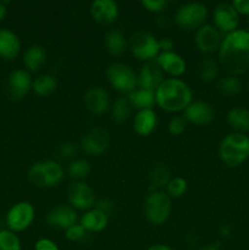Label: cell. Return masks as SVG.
<instances>
[{"instance_id":"cell-1","label":"cell","mask_w":249,"mask_h":250,"mask_svg":"<svg viewBox=\"0 0 249 250\" xmlns=\"http://www.w3.org/2000/svg\"><path fill=\"white\" fill-rule=\"evenodd\" d=\"M219 62L231 76L249 71V32L237 29L224 37L219 48Z\"/></svg>"},{"instance_id":"cell-2","label":"cell","mask_w":249,"mask_h":250,"mask_svg":"<svg viewBox=\"0 0 249 250\" xmlns=\"http://www.w3.org/2000/svg\"><path fill=\"white\" fill-rule=\"evenodd\" d=\"M156 104L168 112L185 111L192 103L193 92L189 85L178 78H165L155 90Z\"/></svg>"},{"instance_id":"cell-3","label":"cell","mask_w":249,"mask_h":250,"mask_svg":"<svg viewBox=\"0 0 249 250\" xmlns=\"http://www.w3.org/2000/svg\"><path fill=\"white\" fill-rule=\"evenodd\" d=\"M219 155L228 167H238L249 159V137L243 133L227 134L219 146Z\"/></svg>"},{"instance_id":"cell-4","label":"cell","mask_w":249,"mask_h":250,"mask_svg":"<svg viewBox=\"0 0 249 250\" xmlns=\"http://www.w3.org/2000/svg\"><path fill=\"white\" fill-rule=\"evenodd\" d=\"M62 166L54 160L39 161L34 163L29 167L28 180L33 186L38 188H50L61 182L63 178Z\"/></svg>"},{"instance_id":"cell-5","label":"cell","mask_w":249,"mask_h":250,"mask_svg":"<svg viewBox=\"0 0 249 250\" xmlns=\"http://www.w3.org/2000/svg\"><path fill=\"white\" fill-rule=\"evenodd\" d=\"M171 198L163 190L150 192L144 202V214L153 225H163L171 214Z\"/></svg>"},{"instance_id":"cell-6","label":"cell","mask_w":249,"mask_h":250,"mask_svg":"<svg viewBox=\"0 0 249 250\" xmlns=\"http://www.w3.org/2000/svg\"><path fill=\"white\" fill-rule=\"evenodd\" d=\"M208 17V7L202 2H187L175 14L176 26L185 31L198 29L204 24Z\"/></svg>"},{"instance_id":"cell-7","label":"cell","mask_w":249,"mask_h":250,"mask_svg":"<svg viewBox=\"0 0 249 250\" xmlns=\"http://www.w3.org/2000/svg\"><path fill=\"white\" fill-rule=\"evenodd\" d=\"M129 49L134 58L144 61H151L160 54L159 41L146 31H138L129 39Z\"/></svg>"},{"instance_id":"cell-8","label":"cell","mask_w":249,"mask_h":250,"mask_svg":"<svg viewBox=\"0 0 249 250\" xmlns=\"http://www.w3.org/2000/svg\"><path fill=\"white\" fill-rule=\"evenodd\" d=\"M106 77L111 87L121 93L129 94L137 85L136 72L124 62H112L106 70Z\"/></svg>"},{"instance_id":"cell-9","label":"cell","mask_w":249,"mask_h":250,"mask_svg":"<svg viewBox=\"0 0 249 250\" xmlns=\"http://www.w3.org/2000/svg\"><path fill=\"white\" fill-rule=\"evenodd\" d=\"M34 220V208L28 202H20L12 205L6 215V224L10 231L22 232L31 226Z\"/></svg>"},{"instance_id":"cell-10","label":"cell","mask_w":249,"mask_h":250,"mask_svg":"<svg viewBox=\"0 0 249 250\" xmlns=\"http://www.w3.org/2000/svg\"><path fill=\"white\" fill-rule=\"evenodd\" d=\"M67 200L75 209L89 210L95 204V193L83 181H75L66 190Z\"/></svg>"},{"instance_id":"cell-11","label":"cell","mask_w":249,"mask_h":250,"mask_svg":"<svg viewBox=\"0 0 249 250\" xmlns=\"http://www.w3.org/2000/svg\"><path fill=\"white\" fill-rule=\"evenodd\" d=\"M110 144V134L103 127L88 131L81 139V149L90 156H99L105 153Z\"/></svg>"},{"instance_id":"cell-12","label":"cell","mask_w":249,"mask_h":250,"mask_svg":"<svg viewBox=\"0 0 249 250\" xmlns=\"http://www.w3.org/2000/svg\"><path fill=\"white\" fill-rule=\"evenodd\" d=\"M214 26L219 29L221 34L232 33L238 29L239 15L233 9L232 4L227 2H220L214 9Z\"/></svg>"},{"instance_id":"cell-13","label":"cell","mask_w":249,"mask_h":250,"mask_svg":"<svg viewBox=\"0 0 249 250\" xmlns=\"http://www.w3.org/2000/svg\"><path fill=\"white\" fill-rule=\"evenodd\" d=\"M32 84H33V81H32L31 73L28 71L23 70V68L14 70L7 77V95L12 100L23 99L32 89Z\"/></svg>"},{"instance_id":"cell-14","label":"cell","mask_w":249,"mask_h":250,"mask_svg":"<svg viewBox=\"0 0 249 250\" xmlns=\"http://www.w3.org/2000/svg\"><path fill=\"white\" fill-rule=\"evenodd\" d=\"M221 33L212 24H203L195 32V45L203 54H214L221 45Z\"/></svg>"},{"instance_id":"cell-15","label":"cell","mask_w":249,"mask_h":250,"mask_svg":"<svg viewBox=\"0 0 249 250\" xmlns=\"http://www.w3.org/2000/svg\"><path fill=\"white\" fill-rule=\"evenodd\" d=\"M186 121L197 126H207L215 119V109L210 103L194 100L185 109Z\"/></svg>"},{"instance_id":"cell-16","label":"cell","mask_w":249,"mask_h":250,"mask_svg":"<svg viewBox=\"0 0 249 250\" xmlns=\"http://www.w3.org/2000/svg\"><path fill=\"white\" fill-rule=\"evenodd\" d=\"M164 71L156 61H148L141 67L139 75L137 77V84L141 89L155 92L159 85L164 82Z\"/></svg>"},{"instance_id":"cell-17","label":"cell","mask_w":249,"mask_h":250,"mask_svg":"<svg viewBox=\"0 0 249 250\" xmlns=\"http://www.w3.org/2000/svg\"><path fill=\"white\" fill-rule=\"evenodd\" d=\"M84 105L93 115H103L110 107L109 93L99 85L88 88L84 94Z\"/></svg>"},{"instance_id":"cell-18","label":"cell","mask_w":249,"mask_h":250,"mask_svg":"<svg viewBox=\"0 0 249 250\" xmlns=\"http://www.w3.org/2000/svg\"><path fill=\"white\" fill-rule=\"evenodd\" d=\"M90 15L99 24H111L119 17V5L114 0H94L90 4Z\"/></svg>"},{"instance_id":"cell-19","label":"cell","mask_w":249,"mask_h":250,"mask_svg":"<svg viewBox=\"0 0 249 250\" xmlns=\"http://www.w3.org/2000/svg\"><path fill=\"white\" fill-rule=\"evenodd\" d=\"M77 219L76 210L67 205H59V207L54 208L46 216V221L51 227L65 229V231L77 224Z\"/></svg>"},{"instance_id":"cell-20","label":"cell","mask_w":249,"mask_h":250,"mask_svg":"<svg viewBox=\"0 0 249 250\" xmlns=\"http://www.w3.org/2000/svg\"><path fill=\"white\" fill-rule=\"evenodd\" d=\"M156 63L161 67L164 73L172 76V78L180 77L186 72V61L180 54L175 51H164L155 59Z\"/></svg>"},{"instance_id":"cell-21","label":"cell","mask_w":249,"mask_h":250,"mask_svg":"<svg viewBox=\"0 0 249 250\" xmlns=\"http://www.w3.org/2000/svg\"><path fill=\"white\" fill-rule=\"evenodd\" d=\"M21 51V42L17 34L9 28H0V58L14 60Z\"/></svg>"},{"instance_id":"cell-22","label":"cell","mask_w":249,"mask_h":250,"mask_svg":"<svg viewBox=\"0 0 249 250\" xmlns=\"http://www.w3.org/2000/svg\"><path fill=\"white\" fill-rule=\"evenodd\" d=\"M158 125V116L153 109L141 110L137 112L133 120V128L139 136H149L154 132Z\"/></svg>"},{"instance_id":"cell-23","label":"cell","mask_w":249,"mask_h":250,"mask_svg":"<svg viewBox=\"0 0 249 250\" xmlns=\"http://www.w3.org/2000/svg\"><path fill=\"white\" fill-rule=\"evenodd\" d=\"M109 222V216L99 209H90L81 217V225L87 232H102Z\"/></svg>"},{"instance_id":"cell-24","label":"cell","mask_w":249,"mask_h":250,"mask_svg":"<svg viewBox=\"0 0 249 250\" xmlns=\"http://www.w3.org/2000/svg\"><path fill=\"white\" fill-rule=\"evenodd\" d=\"M227 124L234 133H243L249 131V110L246 107H233L227 112Z\"/></svg>"},{"instance_id":"cell-25","label":"cell","mask_w":249,"mask_h":250,"mask_svg":"<svg viewBox=\"0 0 249 250\" xmlns=\"http://www.w3.org/2000/svg\"><path fill=\"white\" fill-rule=\"evenodd\" d=\"M24 66L31 72H37L41 70L46 62V51L45 49L38 44H33L29 46L23 55Z\"/></svg>"},{"instance_id":"cell-26","label":"cell","mask_w":249,"mask_h":250,"mask_svg":"<svg viewBox=\"0 0 249 250\" xmlns=\"http://www.w3.org/2000/svg\"><path fill=\"white\" fill-rule=\"evenodd\" d=\"M105 46H106L107 53L111 56L119 58V56L124 55L127 48V41L124 33L119 29H112V31L107 32L106 37H105Z\"/></svg>"},{"instance_id":"cell-27","label":"cell","mask_w":249,"mask_h":250,"mask_svg":"<svg viewBox=\"0 0 249 250\" xmlns=\"http://www.w3.org/2000/svg\"><path fill=\"white\" fill-rule=\"evenodd\" d=\"M128 100L132 107L137 109L138 111L145 109H151L156 104L155 92H150L146 89H134L128 94Z\"/></svg>"},{"instance_id":"cell-28","label":"cell","mask_w":249,"mask_h":250,"mask_svg":"<svg viewBox=\"0 0 249 250\" xmlns=\"http://www.w3.org/2000/svg\"><path fill=\"white\" fill-rule=\"evenodd\" d=\"M149 178H150V192H158L161 188L166 187L168 181L171 180L170 171L165 164L156 163L151 167Z\"/></svg>"},{"instance_id":"cell-29","label":"cell","mask_w":249,"mask_h":250,"mask_svg":"<svg viewBox=\"0 0 249 250\" xmlns=\"http://www.w3.org/2000/svg\"><path fill=\"white\" fill-rule=\"evenodd\" d=\"M58 87V81L50 73H43L33 81L32 90L38 97H48L53 94Z\"/></svg>"},{"instance_id":"cell-30","label":"cell","mask_w":249,"mask_h":250,"mask_svg":"<svg viewBox=\"0 0 249 250\" xmlns=\"http://www.w3.org/2000/svg\"><path fill=\"white\" fill-rule=\"evenodd\" d=\"M197 72L203 82L210 83L216 80L219 76V63L211 56L203 58L198 63Z\"/></svg>"},{"instance_id":"cell-31","label":"cell","mask_w":249,"mask_h":250,"mask_svg":"<svg viewBox=\"0 0 249 250\" xmlns=\"http://www.w3.org/2000/svg\"><path fill=\"white\" fill-rule=\"evenodd\" d=\"M242 89H243V85H242L239 78L236 76H226L217 82V90L226 97L238 95L242 92Z\"/></svg>"},{"instance_id":"cell-32","label":"cell","mask_w":249,"mask_h":250,"mask_svg":"<svg viewBox=\"0 0 249 250\" xmlns=\"http://www.w3.org/2000/svg\"><path fill=\"white\" fill-rule=\"evenodd\" d=\"M131 109L132 105L129 103L128 98L121 97L115 100V103L111 106V116L114 122H116V124H124V121H127V119L131 115Z\"/></svg>"},{"instance_id":"cell-33","label":"cell","mask_w":249,"mask_h":250,"mask_svg":"<svg viewBox=\"0 0 249 250\" xmlns=\"http://www.w3.org/2000/svg\"><path fill=\"white\" fill-rule=\"evenodd\" d=\"M68 175L75 180H82L85 178L90 172V164L85 159H76L70 163L67 167Z\"/></svg>"},{"instance_id":"cell-34","label":"cell","mask_w":249,"mask_h":250,"mask_svg":"<svg viewBox=\"0 0 249 250\" xmlns=\"http://www.w3.org/2000/svg\"><path fill=\"white\" fill-rule=\"evenodd\" d=\"M0 250H21V242L15 232L0 229Z\"/></svg>"},{"instance_id":"cell-35","label":"cell","mask_w":249,"mask_h":250,"mask_svg":"<svg viewBox=\"0 0 249 250\" xmlns=\"http://www.w3.org/2000/svg\"><path fill=\"white\" fill-rule=\"evenodd\" d=\"M187 190V181L182 177H173L166 186V194L170 198H180Z\"/></svg>"},{"instance_id":"cell-36","label":"cell","mask_w":249,"mask_h":250,"mask_svg":"<svg viewBox=\"0 0 249 250\" xmlns=\"http://www.w3.org/2000/svg\"><path fill=\"white\" fill-rule=\"evenodd\" d=\"M186 127H187V121L183 116H173L167 124L168 132L173 136L183 133L186 131Z\"/></svg>"},{"instance_id":"cell-37","label":"cell","mask_w":249,"mask_h":250,"mask_svg":"<svg viewBox=\"0 0 249 250\" xmlns=\"http://www.w3.org/2000/svg\"><path fill=\"white\" fill-rule=\"evenodd\" d=\"M59 155L63 160H70V159L75 158V155L77 154V146L72 142H63L59 146L58 150Z\"/></svg>"},{"instance_id":"cell-38","label":"cell","mask_w":249,"mask_h":250,"mask_svg":"<svg viewBox=\"0 0 249 250\" xmlns=\"http://www.w3.org/2000/svg\"><path fill=\"white\" fill-rule=\"evenodd\" d=\"M87 234V231L83 229V226L81 224H76L73 226H71L70 229H67L65 231V236L68 241L71 242H77L83 239Z\"/></svg>"},{"instance_id":"cell-39","label":"cell","mask_w":249,"mask_h":250,"mask_svg":"<svg viewBox=\"0 0 249 250\" xmlns=\"http://www.w3.org/2000/svg\"><path fill=\"white\" fill-rule=\"evenodd\" d=\"M141 4L143 5V7H145L149 12L158 14V12H161L163 10L166 9L168 2L166 1V0H142Z\"/></svg>"},{"instance_id":"cell-40","label":"cell","mask_w":249,"mask_h":250,"mask_svg":"<svg viewBox=\"0 0 249 250\" xmlns=\"http://www.w3.org/2000/svg\"><path fill=\"white\" fill-rule=\"evenodd\" d=\"M34 250H59V247L51 239L41 238L34 244Z\"/></svg>"},{"instance_id":"cell-41","label":"cell","mask_w":249,"mask_h":250,"mask_svg":"<svg viewBox=\"0 0 249 250\" xmlns=\"http://www.w3.org/2000/svg\"><path fill=\"white\" fill-rule=\"evenodd\" d=\"M232 6L238 15L249 17V0H233Z\"/></svg>"},{"instance_id":"cell-42","label":"cell","mask_w":249,"mask_h":250,"mask_svg":"<svg viewBox=\"0 0 249 250\" xmlns=\"http://www.w3.org/2000/svg\"><path fill=\"white\" fill-rule=\"evenodd\" d=\"M173 45H175V43L168 37H164V38L159 41V48H160L161 53H164V51H172Z\"/></svg>"},{"instance_id":"cell-43","label":"cell","mask_w":249,"mask_h":250,"mask_svg":"<svg viewBox=\"0 0 249 250\" xmlns=\"http://www.w3.org/2000/svg\"><path fill=\"white\" fill-rule=\"evenodd\" d=\"M112 208H114V204H112L110 200H99V202H97V209L102 210L103 212H105V214L109 216L110 212L112 211Z\"/></svg>"},{"instance_id":"cell-44","label":"cell","mask_w":249,"mask_h":250,"mask_svg":"<svg viewBox=\"0 0 249 250\" xmlns=\"http://www.w3.org/2000/svg\"><path fill=\"white\" fill-rule=\"evenodd\" d=\"M156 23H158V26L160 27V28H166V27L170 26L171 20L170 17L167 16H160L158 20H156Z\"/></svg>"},{"instance_id":"cell-45","label":"cell","mask_w":249,"mask_h":250,"mask_svg":"<svg viewBox=\"0 0 249 250\" xmlns=\"http://www.w3.org/2000/svg\"><path fill=\"white\" fill-rule=\"evenodd\" d=\"M220 233H221V236L225 237V238H229V237H231V229H229L228 225H222V226L220 227Z\"/></svg>"},{"instance_id":"cell-46","label":"cell","mask_w":249,"mask_h":250,"mask_svg":"<svg viewBox=\"0 0 249 250\" xmlns=\"http://www.w3.org/2000/svg\"><path fill=\"white\" fill-rule=\"evenodd\" d=\"M6 12H7L6 2L0 0V22L5 19V16H6Z\"/></svg>"},{"instance_id":"cell-47","label":"cell","mask_w":249,"mask_h":250,"mask_svg":"<svg viewBox=\"0 0 249 250\" xmlns=\"http://www.w3.org/2000/svg\"><path fill=\"white\" fill-rule=\"evenodd\" d=\"M146 250H173L171 247L165 246V244H154V246L149 247Z\"/></svg>"},{"instance_id":"cell-48","label":"cell","mask_w":249,"mask_h":250,"mask_svg":"<svg viewBox=\"0 0 249 250\" xmlns=\"http://www.w3.org/2000/svg\"><path fill=\"white\" fill-rule=\"evenodd\" d=\"M198 250H224L219 244H207V246L200 247Z\"/></svg>"},{"instance_id":"cell-49","label":"cell","mask_w":249,"mask_h":250,"mask_svg":"<svg viewBox=\"0 0 249 250\" xmlns=\"http://www.w3.org/2000/svg\"><path fill=\"white\" fill-rule=\"evenodd\" d=\"M248 28H249V17H248ZM249 32V31H248Z\"/></svg>"},{"instance_id":"cell-50","label":"cell","mask_w":249,"mask_h":250,"mask_svg":"<svg viewBox=\"0 0 249 250\" xmlns=\"http://www.w3.org/2000/svg\"><path fill=\"white\" fill-rule=\"evenodd\" d=\"M248 89H249V81H248Z\"/></svg>"}]
</instances>
